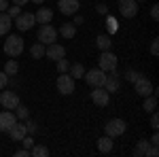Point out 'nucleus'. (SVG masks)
Instances as JSON below:
<instances>
[{"label":"nucleus","instance_id":"obj_32","mask_svg":"<svg viewBox=\"0 0 159 157\" xmlns=\"http://www.w3.org/2000/svg\"><path fill=\"white\" fill-rule=\"evenodd\" d=\"M7 85H9V74L4 70H0V89H4Z\"/></svg>","mask_w":159,"mask_h":157},{"label":"nucleus","instance_id":"obj_31","mask_svg":"<svg viewBox=\"0 0 159 157\" xmlns=\"http://www.w3.org/2000/svg\"><path fill=\"white\" fill-rule=\"evenodd\" d=\"M19 142H21V145H24V149H28V151H30L32 146L36 145V142H34V138H30L28 134H25V136H24V138H21V140H19Z\"/></svg>","mask_w":159,"mask_h":157},{"label":"nucleus","instance_id":"obj_39","mask_svg":"<svg viewBox=\"0 0 159 157\" xmlns=\"http://www.w3.org/2000/svg\"><path fill=\"white\" fill-rule=\"evenodd\" d=\"M151 17H153V21H157V19H159V4H155V7L151 9Z\"/></svg>","mask_w":159,"mask_h":157},{"label":"nucleus","instance_id":"obj_37","mask_svg":"<svg viewBox=\"0 0 159 157\" xmlns=\"http://www.w3.org/2000/svg\"><path fill=\"white\" fill-rule=\"evenodd\" d=\"M151 127H153V130H157V127H159V117H157L155 110H153V117H151Z\"/></svg>","mask_w":159,"mask_h":157},{"label":"nucleus","instance_id":"obj_11","mask_svg":"<svg viewBox=\"0 0 159 157\" xmlns=\"http://www.w3.org/2000/svg\"><path fill=\"white\" fill-rule=\"evenodd\" d=\"M91 100H93L96 106H108L110 94L104 89V87H93V91H91Z\"/></svg>","mask_w":159,"mask_h":157},{"label":"nucleus","instance_id":"obj_27","mask_svg":"<svg viewBox=\"0 0 159 157\" xmlns=\"http://www.w3.org/2000/svg\"><path fill=\"white\" fill-rule=\"evenodd\" d=\"M4 72L7 74H17L19 72V64H17L15 60H9L7 64H4Z\"/></svg>","mask_w":159,"mask_h":157},{"label":"nucleus","instance_id":"obj_46","mask_svg":"<svg viewBox=\"0 0 159 157\" xmlns=\"http://www.w3.org/2000/svg\"><path fill=\"white\" fill-rule=\"evenodd\" d=\"M32 2H34V4H43L45 0H32Z\"/></svg>","mask_w":159,"mask_h":157},{"label":"nucleus","instance_id":"obj_13","mask_svg":"<svg viewBox=\"0 0 159 157\" xmlns=\"http://www.w3.org/2000/svg\"><path fill=\"white\" fill-rule=\"evenodd\" d=\"M15 121H17L15 110H0V132H7Z\"/></svg>","mask_w":159,"mask_h":157},{"label":"nucleus","instance_id":"obj_22","mask_svg":"<svg viewBox=\"0 0 159 157\" xmlns=\"http://www.w3.org/2000/svg\"><path fill=\"white\" fill-rule=\"evenodd\" d=\"M57 34H61L64 38H74V34H76V25L74 24H64Z\"/></svg>","mask_w":159,"mask_h":157},{"label":"nucleus","instance_id":"obj_35","mask_svg":"<svg viewBox=\"0 0 159 157\" xmlns=\"http://www.w3.org/2000/svg\"><path fill=\"white\" fill-rule=\"evenodd\" d=\"M19 13H21V7H17V4H15V7H9V15H11L13 19H15Z\"/></svg>","mask_w":159,"mask_h":157},{"label":"nucleus","instance_id":"obj_2","mask_svg":"<svg viewBox=\"0 0 159 157\" xmlns=\"http://www.w3.org/2000/svg\"><path fill=\"white\" fill-rule=\"evenodd\" d=\"M117 64H119V60H117L115 53H110V49L100 53V58H98L100 70H104V72H112V70H117Z\"/></svg>","mask_w":159,"mask_h":157},{"label":"nucleus","instance_id":"obj_20","mask_svg":"<svg viewBox=\"0 0 159 157\" xmlns=\"http://www.w3.org/2000/svg\"><path fill=\"white\" fill-rule=\"evenodd\" d=\"M98 151L100 153H110L112 151V138L110 136H102L98 140Z\"/></svg>","mask_w":159,"mask_h":157},{"label":"nucleus","instance_id":"obj_42","mask_svg":"<svg viewBox=\"0 0 159 157\" xmlns=\"http://www.w3.org/2000/svg\"><path fill=\"white\" fill-rule=\"evenodd\" d=\"M98 13L106 15V13H108V7H106V4H98Z\"/></svg>","mask_w":159,"mask_h":157},{"label":"nucleus","instance_id":"obj_33","mask_svg":"<svg viewBox=\"0 0 159 157\" xmlns=\"http://www.w3.org/2000/svg\"><path fill=\"white\" fill-rule=\"evenodd\" d=\"M36 130H38V125L34 123V121H25V132L28 134H34Z\"/></svg>","mask_w":159,"mask_h":157},{"label":"nucleus","instance_id":"obj_23","mask_svg":"<svg viewBox=\"0 0 159 157\" xmlns=\"http://www.w3.org/2000/svg\"><path fill=\"white\" fill-rule=\"evenodd\" d=\"M30 55H32L34 60H40V58H45V45H43V43H36V45H32V47H30Z\"/></svg>","mask_w":159,"mask_h":157},{"label":"nucleus","instance_id":"obj_44","mask_svg":"<svg viewBox=\"0 0 159 157\" xmlns=\"http://www.w3.org/2000/svg\"><path fill=\"white\" fill-rule=\"evenodd\" d=\"M13 4H17V7H25L28 0H13Z\"/></svg>","mask_w":159,"mask_h":157},{"label":"nucleus","instance_id":"obj_18","mask_svg":"<svg viewBox=\"0 0 159 157\" xmlns=\"http://www.w3.org/2000/svg\"><path fill=\"white\" fill-rule=\"evenodd\" d=\"M11 25H13V17L9 13H0V36H4V34H9L11 32Z\"/></svg>","mask_w":159,"mask_h":157},{"label":"nucleus","instance_id":"obj_19","mask_svg":"<svg viewBox=\"0 0 159 157\" xmlns=\"http://www.w3.org/2000/svg\"><path fill=\"white\" fill-rule=\"evenodd\" d=\"M142 109L147 110V113H153V110L157 109V89H153V94L144 96V104H142Z\"/></svg>","mask_w":159,"mask_h":157},{"label":"nucleus","instance_id":"obj_3","mask_svg":"<svg viewBox=\"0 0 159 157\" xmlns=\"http://www.w3.org/2000/svg\"><path fill=\"white\" fill-rule=\"evenodd\" d=\"M83 76H85L87 85H91V87H104L108 74L104 72V70H100V68H91V70H87Z\"/></svg>","mask_w":159,"mask_h":157},{"label":"nucleus","instance_id":"obj_14","mask_svg":"<svg viewBox=\"0 0 159 157\" xmlns=\"http://www.w3.org/2000/svg\"><path fill=\"white\" fill-rule=\"evenodd\" d=\"M61 15H74L79 11V0H57Z\"/></svg>","mask_w":159,"mask_h":157},{"label":"nucleus","instance_id":"obj_17","mask_svg":"<svg viewBox=\"0 0 159 157\" xmlns=\"http://www.w3.org/2000/svg\"><path fill=\"white\" fill-rule=\"evenodd\" d=\"M119 74L117 70H112V76H106V83H104V89L108 91V94H115V91H119Z\"/></svg>","mask_w":159,"mask_h":157},{"label":"nucleus","instance_id":"obj_36","mask_svg":"<svg viewBox=\"0 0 159 157\" xmlns=\"http://www.w3.org/2000/svg\"><path fill=\"white\" fill-rule=\"evenodd\" d=\"M151 55H155V58L159 55V40H157V38H155L153 45H151Z\"/></svg>","mask_w":159,"mask_h":157},{"label":"nucleus","instance_id":"obj_30","mask_svg":"<svg viewBox=\"0 0 159 157\" xmlns=\"http://www.w3.org/2000/svg\"><path fill=\"white\" fill-rule=\"evenodd\" d=\"M106 28H108L110 34H112V32H117V28H119V25H117V19H115L112 15H108V17H106Z\"/></svg>","mask_w":159,"mask_h":157},{"label":"nucleus","instance_id":"obj_9","mask_svg":"<svg viewBox=\"0 0 159 157\" xmlns=\"http://www.w3.org/2000/svg\"><path fill=\"white\" fill-rule=\"evenodd\" d=\"M119 13H121L125 19L136 17L138 15V2L136 0H119Z\"/></svg>","mask_w":159,"mask_h":157},{"label":"nucleus","instance_id":"obj_38","mask_svg":"<svg viewBox=\"0 0 159 157\" xmlns=\"http://www.w3.org/2000/svg\"><path fill=\"white\" fill-rule=\"evenodd\" d=\"M157 155H159V149H157V145H151V149H148L147 157H157Z\"/></svg>","mask_w":159,"mask_h":157},{"label":"nucleus","instance_id":"obj_1","mask_svg":"<svg viewBox=\"0 0 159 157\" xmlns=\"http://www.w3.org/2000/svg\"><path fill=\"white\" fill-rule=\"evenodd\" d=\"M4 53H7L9 58H17V55H21V53H24V38L19 36V34H11V36H7V40H4Z\"/></svg>","mask_w":159,"mask_h":157},{"label":"nucleus","instance_id":"obj_34","mask_svg":"<svg viewBox=\"0 0 159 157\" xmlns=\"http://www.w3.org/2000/svg\"><path fill=\"white\" fill-rule=\"evenodd\" d=\"M138 76H140V72H136V70H127V72H125V79H127V81H132V83H134Z\"/></svg>","mask_w":159,"mask_h":157},{"label":"nucleus","instance_id":"obj_25","mask_svg":"<svg viewBox=\"0 0 159 157\" xmlns=\"http://www.w3.org/2000/svg\"><path fill=\"white\" fill-rule=\"evenodd\" d=\"M30 155L32 157H47L49 155V149L43 146V145H34L32 149H30Z\"/></svg>","mask_w":159,"mask_h":157},{"label":"nucleus","instance_id":"obj_4","mask_svg":"<svg viewBox=\"0 0 159 157\" xmlns=\"http://www.w3.org/2000/svg\"><path fill=\"white\" fill-rule=\"evenodd\" d=\"M55 40H57V30H55L51 24H43L40 28H38V43L51 45V43H55Z\"/></svg>","mask_w":159,"mask_h":157},{"label":"nucleus","instance_id":"obj_28","mask_svg":"<svg viewBox=\"0 0 159 157\" xmlns=\"http://www.w3.org/2000/svg\"><path fill=\"white\" fill-rule=\"evenodd\" d=\"M15 117H17V119H28V117H30V110H28V106L17 104V106H15Z\"/></svg>","mask_w":159,"mask_h":157},{"label":"nucleus","instance_id":"obj_40","mask_svg":"<svg viewBox=\"0 0 159 157\" xmlns=\"http://www.w3.org/2000/svg\"><path fill=\"white\" fill-rule=\"evenodd\" d=\"M30 155V151H28V149H21V151H17V153H15V157H28Z\"/></svg>","mask_w":159,"mask_h":157},{"label":"nucleus","instance_id":"obj_21","mask_svg":"<svg viewBox=\"0 0 159 157\" xmlns=\"http://www.w3.org/2000/svg\"><path fill=\"white\" fill-rule=\"evenodd\" d=\"M96 45H98L100 51H108V49L112 47V40H110L108 34H100V36L96 38Z\"/></svg>","mask_w":159,"mask_h":157},{"label":"nucleus","instance_id":"obj_10","mask_svg":"<svg viewBox=\"0 0 159 157\" xmlns=\"http://www.w3.org/2000/svg\"><path fill=\"white\" fill-rule=\"evenodd\" d=\"M19 104V96L15 91H2L0 94V106L7 110H15V106Z\"/></svg>","mask_w":159,"mask_h":157},{"label":"nucleus","instance_id":"obj_8","mask_svg":"<svg viewBox=\"0 0 159 157\" xmlns=\"http://www.w3.org/2000/svg\"><path fill=\"white\" fill-rule=\"evenodd\" d=\"M134 89H136V94H138V96L144 98V96H148V94H153V89H155V87H153V83L148 81L147 76H142V74H140V76L134 81Z\"/></svg>","mask_w":159,"mask_h":157},{"label":"nucleus","instance_id":"obj_43","mask_svg":"<svg viewBox=\"0 0 159 157\" xmlns=\"http://www.w3.org/2000/svg\"><path fill=\"white\" fill-rule=\"evenodd\" d=\"M148 142H151V145H157V142H159V136H157V132H155L153 136H151V140H148Z\"/></svg>","mask_w":159,"mask_h":157},{"label":"nucleus","instance_id":"obj_29","mask_svg":"<svg viewBox=\"0 0 159 157\" xmlns=\"http://www.w3.org/2000/svg\"><path fill=\"white\" fill-rule=\"evenodd\" d=\"M68 68H70V62L66 60V58H61V60H57V72H68Z\"/></svg>","mask_w":159,"mask_h":157},{"label":"nucleus","instance_id":"obj_16","mask_svg":"<svg viewBox=\"0 0 159 157\" xmlns=\"http://www.w3.org/2000/svg\"><path fill=\"white\" fill-rule=\"evenodd\" d=\"M34 19H36V24H51V19H53V11L47 9V7H40L36 13H34Z\"/></svg>","mask_w":159,"mask_h":157},{"label":"nucleus","instance_id":"obj_15","mask_svg":"<svg viewBox=\"0 0 159 157\" xmlns=\"http://www.w3.org/2000/svg\"><path fill=\"white\" fill-rule=\"evenodd\" d=\"M7 132L11 134V138L15 140V142H19V140L24 138L25 134H28V132H25V123H17V121L13 123V125L9 127V130H7Z\"/></svg>","mask_w":159,"mask_h":157},{"label":"nucleus","instance_id":"obj_12","mask_svg":"<svg viewBox=\"0 0 159 157\" xmlns=\"http://www.w3.org/2000/svg\"><path fill=\"white\" fill-rule=\"evenodd\" d=\"M45 55H47L49 60L57 62L66 55V49L61 47V45H57V43H51V45H47V49H45Z\"/></svg>","mask_w":159,"mask_h":157},{"label":"nucleus","instance_id":"obj_5","mask_svg":"<svg viewBox=\"0 0 159 157\" xmlns=\"http://www.w3.org/2000/svg\"><path fill=\"white\" fill-rule=\"evenodd\" d=\"M104 130H106V136H110V138H117V136H121V134H125V130H127V123L123 119H110L106 125H104Z\"/></svg>","mask_w":159,"mask_h":157},{"label":"nucleus","instance_id":"obj_47","mask_svg":"<svg viewBox=\"0 0 159 157\" xmlns=\"http://www.w3.org/2000/svg\"><path fill=\"white\" fill-rule=\"evenodd\" d=\"M136 2H144V0H136Z\"/></svg>","mask_w":159,"mask_h":157},{"label":"nucleus","instance_id":"obj_26","mask_svg":"<svg viewBox=\"0 0 159 157\" xmlns=\"http://www.w3.org/2000/svg\"><path fill=\"white\" fill-rule=\"evenodd\" d=\"M148 149H151V142H148V140H140V142H138V145H136V149H134V155H147L148 153Z\"/></svg>","mask_w":159,"mask_h":157},{"label":"nucleus","instance_id":"obj_24","mask_svg":"<svg viewBox=\"0 0 159 157\" xmlns=\"http://www.w3.org/2000/svg\"><path fill=\"white\" fill-rule=\"evenodd\" d=\"M68 74H70L72 79H81V76L85 74V68H83L81 64H70V68H68Z\"/></svg>","mask_w":159,"mask_h":157},{"label":"nucleus","instance_id":"obj_6","mask_svg":"<svg viewBox=\"0 0 159 157\" xmlns=\"http://www.w3.org/2000/svg\"><path fill=\"white\" fill-rule=\"evenodd\" d=\"M57 91H60L61 96H70L74 91V79L68 72H61L57 76Z\"/></svg>","mask_w":159,"mask_h":157},{"label":"nucleus","instance_id":"obj_41","mask_svg":"<svg viewBox=\"0 0 159 157\" xmlns=\"http://www.w3.org/2000/svg\"><path fill=\"white\" fill-rule=\"evenodd\" d=\"M9 9V0H0V13Z\"/></svg>","mask_w":159,"mask_h":157},{"label":"nucleus","instance_id":"obj_7","mask_svg":"<svg viewBox=\"0 0 159 157\" xmlns=\"http://www.w3.org/2000/svg\"><path fill=\"white\" fill-rule=\"evenodd\" d=\"M34 24H36L34 13H19V15L15 17V25H17V30H19V32H25V30L34 28Z\"/></svg>","mask_w":159,"mask_h":157},{"label":"nucleus","instance_id":"obj_45","mask_svg":"<svg viewBox=\"0 0 159 157\" xmlns=\"http://www.w3.org/2000/svg\"><path fill=\"white\" fill-rule=\"evenodd\" d=\"M74 25H79V24H83V17H81V15H76V17H74V21H72Z\"/></svg>","mask_w":159,"mask_h":157}]
</instances>
